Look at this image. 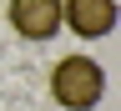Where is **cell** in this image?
I'll use <instances>...</instances> for the list:
<instances>
[{
  "mask_svg": "<svg viewBox=\"0 0 121 111\" xmlns=\"http://www.w3.org/2000/svg\"><path fill=\"white\" fill-rule=\"evenodd\" d=\"M5 15L20 40H56L60 36V0H10Z\"/></svg>",
  "mask_w": 121,
  "mask_h": 111,
  "instance_id": "obj_2",
  "label": "cell"
},
{
  "mask_svg": "<svg viewBox=\"0 0 121 111\" xmlns=\"http://www.w3.org/2000/svg\"><path fill=\"white\" fill-rule=\"evenodd\" d=\"M51 96L66 111H91L106 96V71L91 56H60L56 71H51Z\"/></svg>",
  "mask_w": 121,
  "mask_h": 111,
  "instance_id": "obj_1",
  "label": "cell"
},
{
  "mask_svg": "<svg viewBox=\"0 0 121 111\" xmlns=\"http://www.w3.org/2000/svg\"><path fill=\"white\" fill-rule=\"evenodd\" d=\"M60 25H71L81 40H101L116 25V0H60Z\"/></svg>",
  "mask_w": 121,
  "mask_h": 111,
  "instance_id": "obj_3",
  "label": "cell"
}]
</instances>
